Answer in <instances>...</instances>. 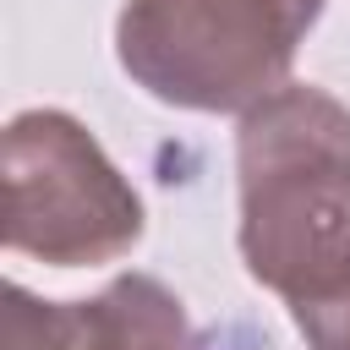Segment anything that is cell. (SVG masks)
Listing matches in <instances>:
<instances>
[{"mask_svg": "<svg viewBox=\"0 0 350 350\" xmlns=\"http://www.w3.org/2000/svg\"><path fill=\"white\" fill-rule=\"evenodd\" d=\"M235 246L279 301H323L350 284V104L317 82H284L235 126Z\"/></svg>", "mask_w": 350, "mask_h": 350, "instance_id": "6da1fadb", "label": "cell"}, {"mask_svg": "<svg viewBox=\"0 0 350 350\" xmlns=\"http://www.w3.org/2000/svg\"><path fill=\"white\" fill-rule=\"evenodd\" d=\"M328 0H126L120 71L170 109L246 115L290 82L295 49Z\"/></svg>", "mask_w": 350, "mask_h": 350, "instance_id": "7a4b0ae2", "label": "cell"}, {"mask_svg": "<svg viewBox=\"0 0 350 350\" xmlns=\"http://www.w3.org/2000/svg\"><path fill=\"white\" fill-rule=\"evenodd\" d=\"M5 252L44 268H98L126 257L142 230V197L98 148V137L66 109H22L5 120Z\"/></svg>", "mask_w": 350, "mask_h": 350, "instance_id": "3957f363", "label": "cell"}, {"mask_svg": "<svg viewBox=\"0 0 350 350\" xmlns=\"http://www.w3.org/2000/svg\"><path fill=\"white\" fill-rule=\"evenodd\" d=\"M82 350H191L180 295L153 273H120L98 295L77 301Z\"/></svg>", "mask_w": 350, "mask_h": 350, "instance_id": "277c9868", "label": "cell"}, {"mask_svg": "<svg viewBox=\"0 0 350 350\" xmlns=\"http://www.w3.org/2000/svg\"><path fill=\"white\" fill-rule=\"evenodd\" d=\"M5 350H82L77 301H44L27 284H5Z\"/></svg>", "mask_w": 350, "mask_h": 350, "instance_id": "5b68a950", "label": "cell"}, {"mask_svg": "<svg viewBox=\"0 0 350 350\" xmlns=\"http://www.w3.org/2000/svg\"><path fill=\"white\" fill-rule=\"evenodd\" d=\"M306 350H350V284L323 295V301H301L290 306Z\"/></svg>", "mask_w": 350, "mask_h": 350, "instance_id": "8992f818", "label": "cell"}]
</instances>
